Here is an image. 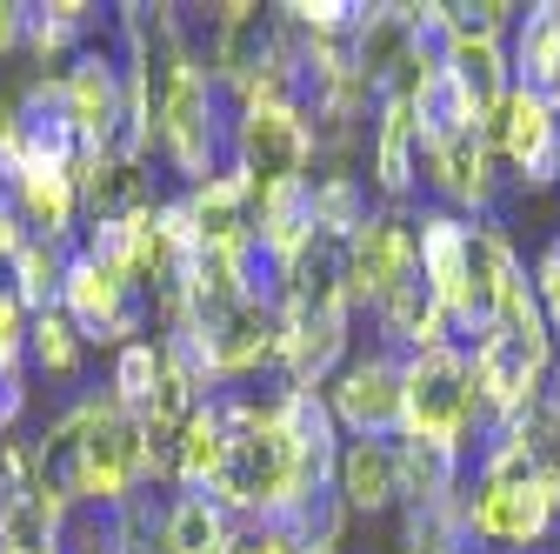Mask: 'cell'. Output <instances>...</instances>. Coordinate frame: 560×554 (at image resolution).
Returning a JSON list of instances; mask_svg holds the SVG:
<instances>
[{
  "label": "cell",
  "mask_w": 560,
  "mask_h": 554,
  "mask_svg": "<svg viewBox=\"0 0 560 554\" xmlns=\"http://www.w3.org/2000/svg\"><path fill=\"white\" fill-rule=\"evenodd\" d=\"M8 200H14V221L27 228V241H81V187L74 174H54V168H27L8 174Z\"/></svg>",
  "instance_id": "8992f818"
},
{
  "label": "cell",
  "mask_w": 560,
  "mask_h": 554,
  "mask_svg": "<svg viewBox=\"0 0 560 554\" xmlns=\"http://www.w3.org/2000/svg\"><path fill=\"white\" fill-rule=\"evenodd\" d=\"M247 521H234L214 495H167L161 508V554H234Z\"/></svg>",
  "instance_id": "30bf717a"
},
{
  "label": "cell",
  "mask_w": 560,
  "mask_h": 554,
  "mask_svg": "<svg viewBox=\"0 0 560 554\" xmlns=\"http://www.w3.org/2000/svg\"><path fill=\"white\" fill-rule=\"evenodd\" d=\"M508 60H514V88L560 114V0L521 8V21L508 34Z\"/></svg>",
  "instance_id": "52a82bcc"
},
{
  "label": "cell",
  "mask_w": 560,
  "mask_h": 554,
  "mask_svg": "<svg viewBox=\"0 0 560 554\" xmlns=\"http://www.w3.org/2000/svg\"><path fill=\"white\" fill-rule=\"evenodd\" d=\"M487 141H494V161L514 194H540L560 181V114L540 107L534 94L514 88L508 107L494 114V127H487Z\"/></svg>",
  "instance_id": "277c9868"
},
{
  "label": "cell",
  "mask_w": 560,
  "mask_h": 554,
  "mask_svg": "<svg viewBox=\"0 0 560 554\" xmlns=\"http://www.w3.org/2000/svg\"><path fill=\"white\" fill-rule=\"evenodd\" d=\"M334 488H340L347 515H394L400 508V448L394 441H347Z\"/></svg>",
  "instance_id": "ba28073f"
},
{
  "label": "cell",
  "mask_w": 560,
  "mask_h": 554,
  "mask_svg": "<svg viewBox=\"0 0 560 554\" xmlns=\"http://www.w3.org/2000/svg\"><path fill=\"white\" fill-rule=\"evenodd\" d=\"M88 348H94V341L74 327V314H67V308H47V314H34V327H27V368H34L40 381H74V374L88 368Z\"/></svg>",
  "instance_id": "7c38bea8"
},
{
  "label": "cell",
  "mask_w": 560,
  "mask_h": 554,
  "mask_svg": "<svg viewBox=\"0 0 560 554\" xmlns=\"http://www.w3.org/2000/svg\"><path fill=\"white\" fill-rule=\"evenodd\" d=\"M327 407L347 441H400L407 428V355L394 348H354L334 381H327Z\"/></svg>",
  "instance_id": "6da1fadb"
},
{
  "label": "cell",
  "mask_w": 560,
  "mask_h": 554,
  "mask_svg": "<svg viewBox=\"0 0 560 554\" xmlns=\"http://www.w3.org/2000/svg\"><path fill=\"white\" fill-rule=\"evenodd\" d=\"M234 554H307V547H301L288 528H273V521H254V528L241 534V547H234Z\"/></svg>",
  "instance_id": "4fadbf2b"
},
{
  "label": "cell",
  "mask_w": 560,
  "mask_h": 554,
  "mask_svg": "<svg viewBox=\"0 0 560 554\" xmlns=\"http://www.w3.org/2000/svg\"><path fill=\"white\" fill-rule=\"evenodd\" d=\"M368 168H374V194L381 207H407L420 187V120L407 94H381L374 127H368Z\"/></svg>",
  "instance_id": "5b68a950"
},
{
  "label": "cell",
  "mask_w": 560,
  "mask_h": 554,
  "mask_svg": "<svg viewBox=\"0 0 560 554\" xmlns=\"http://www.w3.org/2000/svg\"><path fill=\"white\" fill-rule=\"evenodd\" d=\"M21 47H27V8L0 0V60H21Z\"/></svg>",
  "instance_id": "5bb4252c"
},
{
  "label": "cell",
  "mask_w": 560,
  "mask_h": 554,
  "mask_svg": "<svg viewBox=\"0 0 560 554\" xmlns=\"http://www.w3.org/2000/svg\"><path fill=\"white\" fill-rule=\"evenodd\" d=\"M447 74L460 81V94L474 101V114L494 127V114H501L508 94H514L508 41H494V34H454V47H447Z\"/></svg>",
  "instance_id": "9c48e42d"
},
{
  "label": "cell",
  "mask_w": 560,
  "mask_h": 554,
  "mask_svg": "<svg viewBox=\"0 0 560 554\" xmlns=\"http://www.w3.org/2000/svg\"><path fill=\"white\" fill-rule=\"evenodd\" d=\"M394 448H400V508L460 501V488H467L460 448H441V441H394Z\"/></svg>",
  "instance_id": "8fae6325"
},
{
  "label": "cell",
  "mask_w": 560,
  "mask_h": 554,
  "mask_svg": "<svg viewBox=\"0 0 560 554\" xmlns=\"http://www.w3.org/2000/svg\"><path fill=\"white\" fill-rule=\"evenodd\" d=\"M407 274H420V215L413 207H374L368 228L347 241V301L374 314Z\"/></svg>",
  "instance_id": "3957f363"
},
{
  "label": "cell",
  "mask_w": 560,
  "mask_h": 554,
  "mask_svg": "<svg viewBox=\"0 0 560 554\" xmlns=\"http://www.w3.org/2000/svg\"><path fill=\"white\" fill-rule=\"evenodd\" d=\"M314 127L301 107H280V101H241L234 107V168L267 194V187H294L314 181Z\"/></svg>",
  "instance_id": "7a4b0ae2"
}]
</instances>
